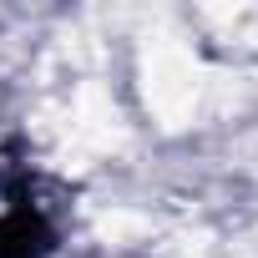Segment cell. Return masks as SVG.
<instances>
[{
	"instance_id": "obj_1",
	"label": "cell",
	"mask_w": 258,
	"mask_h": 258,
	"mask_svg": "<svg viewBox=\"0 0 258 258\" xmlns=\"http://www.w3.org/2000/svg\"><path fill=\"white\" fill-rule=\"evenodd\" d=\"M46 238L51 233L31 198V177L0 162V258H36Z\"/></svg>"
}]
</instances>
